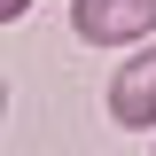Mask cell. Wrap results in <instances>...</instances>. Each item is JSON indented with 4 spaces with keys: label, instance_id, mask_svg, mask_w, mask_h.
<instances>
[{
    "label": "cell",
    "instance_id": "obj_4",
    "mask_svg": "<svg viewBox=\"0 0 156 156\" xmlns=\"http://www.w3.org/2000/svg\"><path fill=\"white\" fill-rule=\"evenodd\" d=\"M0 125H8V78H0Z\"/></svg>",
    "mask_w": 156,
    "mask_h": 156
},
{
    "label": "cell",
    "instance_id": "obj_2",
    "mask_svg": "<svg viewBox=\"0 0 156 156\" xmlns=\"http://www.w3.org/2000/svg\"><path fill=\"white\" fill-rule=\"evenodd\" d=\"M109 125H125V133H148L156 125V39H140L133 62H117V78H109Z\"/></svg>",
    "mask_w": 156,
    "mask_h": 156
},
{
    "label": "cell",
    "instance_id": "obj_1",
    "mask_svg": "<svg viewBox=\"0 0 156 156\" xmlns=\"http://www.w3.org/2000/svg\"><path fill=\"white\" fill-rule=\"evenodd\" d=\"M70 31L86 39V47L156 39V0H70Z\"/></svg>",
    "mask_w": 156,
    "mask_h": 156
},
{
    "label": "cell",
    "instance_id": "obj_3",
    "mask_svg": "<svg viewBox=\"0 0 156 156\" xmlns=\"http://www.w3.org/2000/svg\"><path fill=\"white\" fill-rule=\"evenodd\" d=\"M16 16H31V0H0V23H16Z\"/></svg>",
    "mask_w": 156,
    "mask_h": 156
}]
</instances>
